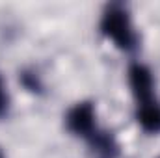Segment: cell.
<instances>
[{"label": "cell", "instance_id": "obj_1", "mask_svg": "<svg viewBox=\"0 0 160 158\" xmlns=\"http://www.w3.org/2000/svg\"><path fill=\"white\" fill-rule=\"evenodd\" d=\"M101 30L108 39L116 43V47H119L123 50H130L136 47L138 37L132 28L130 17L123 6L114 4L104 11L102 21H101Z\"/></svg>", "mask_w": 160, "mask_h": 158}, {"label": "cell", "instance_id": "obj_2", "mask_svg": "<svg viewBox=\"0 0 160 158\" xmlns=\"http://www.w3.org/2000/svg\"><path fill=\"white\" fill-rule=\"evenodd\" d=\"M67 126H69L71 132H75L78 136L91 138L97 132L93 104L91 102H80V104H77L67 114Z\"/></svg>", "mask_w": 160, "mask_h": 158}, {"label": "cell", "instance_id": "obj_3", "mask_svg": "<svg viewBox=\"0 0 160 158\" xmlns=\"http://www.w3.org/2000/svg\"><path fill=\"white\" fill-rule=\"evenodd\" d=\"M128 84H130L132 93L136 95V99H138L140 104L153 101V87H155V82H153L151 71H149L145 65L134 63V65L128 69Z\"/></svg>", "mask_w": 160, "mask_h": 158}, {"label": "cell", "instance_id": "obj_4", "mask_svg": "<svg viewBox=\"0 0 160 158\" xmlns=\"http://www.w3.org/2000/svg\"><path fill=\"white\" fill-rule=\"evenodd\" d=\"M138 123L145 132H160V104L155 101L138 104Z\"/></svg>", "mask_w": 160, "mask_h": 158}, {"label": "cell", "instance_id": "obj_5", "mask_svg": "<svg viewBox=\"0 0 160 158\" xmlns=\"http://www.w3.org/2000/svg\"><path fill=\"white\" fill-rule=\"evenodd\" d=\"M89 143H91V149L97 155V158H116L118 156L119 147H118L116 140L108 132H99L97 130L89 138Z\"/></svg>", "mask_w": 160, "mask_h": 158}, {"label": "cell", "instance_id": "obj_6", "mask_svg": "<svg viewBox=\"0 0 160 158\" xmlns=\"http://www.w3.org/2000/svg\"><path fill=\"white\" fill-rule=\"evenodd\" d=\"M8 93H6V89H4V84H2V80H0V116H4L6 114V110H8Z\"/></svg>", "mask_w": 160, "mask_h": 158}, {"label": "cell", "instance_id": "obj_7", "mask_svg": "<svg viewBox=\"0 0 160 158\" xmlns=\"http://www.w3.org/2000/svg\"><path fill=\"white\" fill-rule=\"evenodd\" d=\"M0 158H4V156H2V153H0Z\"/></svg>", "mask_w": 160, "mask_h": 158}]
</instances>
